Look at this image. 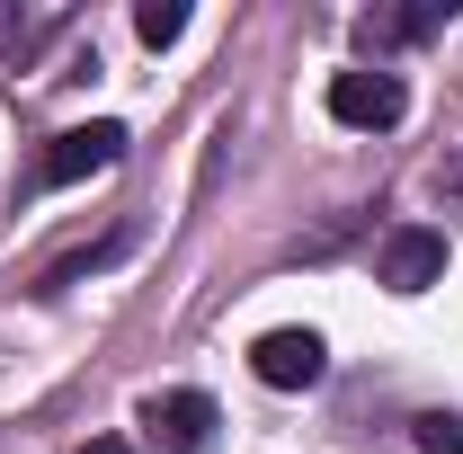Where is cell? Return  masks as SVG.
Returning <instances> with one entry per match:
<instances>
[{"mask_svg":"<svg viewBox=\"0 0 463 454\" xmlns=\"http://www.w3.org/2000/svg\"><path fill=\"white\" fill-rule=\"evenodd\" d=\"M402 108H410V90H402V71H383V62H365V71H339V80H330V116L356 125V134L402 125Z\"/></svg>","mask_w":463,"mask_h":454,"instance_id":"cell-1","label":"cell"},{"mask_svg":"<svg viewBox=\"0 0 463 454\" xmlns=\"http://www.w3.org/2000/svg\"><path fill=\"white\" fill-rule=\"evenodd\" d=\"M250 374H259L268 393H312V383L330 374V347L312 339V330H268V339L250 347Z\"/></svg>","mask_w":463,"mask_h":454,"instance_id":"cell-2","label":"cell"},{"mask_svg":"<svg viewBox=\"0 0 463 454\" xmlns=\"http://www.w3.org/2000/svg\"><path fill=\"white\" fill-rule=\"evenodd\" d=\"M374 268H383V285H392V294H428V285L446 277V232H428V223H402V232H383Z\"/></svg>","mask_w":463,"mask_h":454,"instance_id":"cell-3","label":"cell"},{"mask_svg":"<svg viewBox=\"0 0 463 454\" xmlns=\"http://www.w3.org/2000/svg\"><path fill=\"white\" fill-rule=\"evenodd\" d=\"M125 161V125H71V134H54L45 143V187H71V178H99V170H116Z\"/></svg>","mask_w":463,"mask_h":454,"instance_id":"cell-4","label":"cell"},{"mask_svg":"<svg viewBox=\"0 0 463 454\" xmlns=\"http://www.w3.org/2000/svg\"><path fill=\"white\" fill-rule=\"evenodd\" d=\"M143 428L161 437V454H205L214 446V401L205 393H152L143 401Z\"/></svg>","mask_w":463,"mask_h":454,"instance_id":"cell-5","label":"cell"},{"mask_svg":"<svg viewBox=\"0 0 463 454\" xmlns=\"http://www.w3.org/2000/svg\"><path fill=\"white\" fill-rule=\"evenodd\" d=\"M455 9L446 0H428V9H392V18H365V45H410V36H437Z\"/></svg>","mask_w":463,"mask_h":454,"instance_id":"cell-6","label":"cell"},{"mask_svg":"<svg viewBox=\"0 0 463 454\" xmlns=\"http://www.w3.org/2000/svg\"><path fill=\"white\" fill-rule=\"evenodd\" d=\"M134 36H143V45H178V36H187V0H143V9H134Z\"/></svg>","mask_w":463,"mask_h":454,"instance_id":"cell-7","label":"cell"},{"mask_svg":"<svg viewBox=\"0 0 463 454\" xmlns=\"http://www.w3.org/2000/svg\"><path fill=\"white\" fill-rule=\"evenodd\" d=\"M419 454H463V419L455 410H428V419H419Z\"/></svg>","mask_w":463,"mask_h":454,"instance_id":"cell-8","label":"cell"},{"mask_svg":"<svg viewBox=\"0 0 463 454\" xmlns=\"http://www.w3.org/2000/svg\"><path fill=\"white\" fill-rule=\"evenodd\" d=\"M80 454H143V446H125V437H90Z\"/></svg>","mask_w":463,"mask_h":454,"instance_id":"cell-9","label":"cell"},{"mask_svg":"<svg viewBox=\"0 0 463 454\" xmlns=\"http://www.w3.org/2000/svg\"><path fill=\"white\" fill-rule=\"evenodd\" d=\"M455 187H463V161H455Z\"/></svg>","mask_w":463,"mask_h":454,"instance_id":"cell-10","label":"cell"}]
</instances>
